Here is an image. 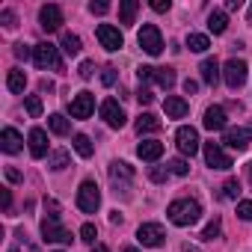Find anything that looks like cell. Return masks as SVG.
Segmentation results:
<instances>
[{
    "label": "cell",
    "instance_id": "ba28073f",
    "mask_svg": "<svg viewBox=\"0 0 252 252\" xmlns=\"http://www.w3.org/2000/svg\"><path fill=\"white\" fill-rule=\"evenodd\" d=\"M137 240H140L143 246L158 249V246H163V243H166V231H163V225H160V222H143V225L137 228Z\"/></svg>",
    "mask_w": 252,
    "mask_h": 252
},
{
    "label": "cell",
    "instance_id": "bcb514c9",
    "mask_svg": "<svg viewBox=\"0 0 252 252\" xmlns=\"http://www.w3.org/2000/svg\"><path fill=\"white\" fill-rule=\"evenodd\" d=\"M0 202H3V211H9L12 208V193L3 187V190H0Z\"/></svg>",
    "mask_w": 252,
    "mask_h": 252
},
{
    "label": "cell",
    "instance_id": "d4e9b609",
    "mask_svg": "<svg viewBox=\"0 0 252 252\" xmlns=\"http://www.w3.org/2000/svg\"><path fill=\"white\" fill-rule=\"evenodd\" d=\"M48 128H51V134H57V137H65V134H71V122H68L65 116L54 113V116H48Z\"/></svg>",
    "mask_w": 252,
    "mask_h": 252
},
{
    "label": "cell",
    "instance_id": "7bdbcfd3",
    "mask_svg": "<svg viewBox=\"0 0 252 252\" xmlns=\"http://www.w3.org/2000/svg\"><path fill=\"white\" fill-rule=\"evenodd\" d=\"M0 21H3V27H15V12H9V9H3V12H0Z\"/></svg>",
    "mask_w": 252,
    "mask_h": 252
},
{
    "label": "cell",
    "instance_id": "816d5d0a",
    "mask_svg": "<svg viewBox=\"0 0 252 252\" xmlns=\"http://www.w3.org/2000/svg\"><path fill=\"white\" fill-rule=\"evenodd\" d=\"M92 252H110V249H107L104 243H95V246H92Z\"/></svg>",
    "mask_w": 252,
    "mask_h": 252
},
{
    "label": "cell",
    "instance_id": "9f6ffc18",
    "mask_svg": "<svg viewBox=\"0 0 252 252\" xmlns=\"http://www.w3.org/2000/svg\"><path fill=\"white\" fill-rule=\"evenodd\" d=\"M249 181H252V163H249Z\"/></svg>",
    "mask_w": 252,
    "mask_h": 252
},
{
    "label": "cell",
    "instance_id": "f907efd6",
    "mask_svg": "<svg viewBox=\"0 0 252 252\" xmlns=\"http://www.w3.org/2000/svg\"><path fill=\"white\" fill-rule=\"evenodd\" d=\"M225 9H228V12H234V9H240V0H228V3H225Z\"/></svg>",
    "mask_w": 252,
    "mask_h": 252
},
{
    "label": "cell",
    "instance_id": "8fae6325",
    "mask_svg": "<svg viewBox=\"0 0 252 252\" xmlns=\"http://www.w3.org/2000/svg\"><path fill=\"white\" fill-rule=\"evenodd\" d=\"M68 113H71V119H89L95 113V95L92 92H77L68 104Z\"/></svg>",
    "mask_w": 252,
    "mask_h": 252
},
{
    "label": "cell",
    "instance_id": "603a6c76",
    "mask_svg": "<svg viewBox=\"0 0 252 252\" xmlns=\"http://www.w3.org/2000/svg\"><path fill=\"white\" fill-rule=\"evenodd\" d=\"M225 27H228V15H225V9H214V12L208 15V30H211L214 36H222Z\"/></svg>",
    "mask_w": 252,
    "mask_h": 252
},
{
    "label": "cell",
    "instance_id": "e575fe53",
    "mask_svg": "<svg viewBox=\"0 0 252 252\" xmlns=\"http://www.w3.org/2000/svg\"><path fill=\"white\" fill-rule=\"evenodd\" d=\"M169 172H172V175H187V172H190V163H187L184 158H175V160L169 163Z\"/></svg>",
    "mask_w": 252,
    "mask_h": 252
},
{
    "label": "cell",
    "instance_id": "44dd1931",
    "mask_svg": "<svg viewBox=\"0 0 252 252\" xmlns=\"http://www.w3.org/2000/svg\"><path fill=\"white\" fill-rule=\"evenodd\" d=\"M137 155L143 158V160H149V163H155L160 155H163V143H158V140H143L140 146H137Z\"/></svg>",
    "mask_w": 252,
    "mask_h": 252
},
{
    "label": "cell",
    "instance_id": "83f0119b",
    "mask_svg": "<svg viewBox=\"0 0 252 252\" xmlns=\"http://www.w3.org/2000/svg\"><path fill=\"white\" fill-rule=\"evenodd\" d=\"M74 152L80 155V158H92V152H95V146H92V140L86 137V134H74Z\"/></svg>",
    "mask_w": 252,
    "mask_h": 252
},
{
    "label": "cell",
    "instance_id": "d6986e66",
    "mask_svg": "<svg viewBox=\"0 0 252 252\" xmlns=\"http://www.w3.org/2000/svg\"><path fill=\"white\" fill-rule=\"evenodd\" d=\"M27 143H30V155H33V158H45V155H51V152H48V134H45L42 128H33L30 137H27Z\"/></svg>",
    "mask_w": 252,
    "mask_h": 252
},
{
    "label": "cell",
    "instance_id": "11a10c76",
    "mask_svg": "<svg viewBox=\"0 0 252 252\" xmlns=\"http://www.w3.org/2000/svg\"><path fill=\"white\" fill-rule=\"evenodd\" d=\"M246 18H249V24H252V6H249V15H246Z\"/></svg>",
    "mask_w": 252,
    "mask_h": 252
},
{
    "label": "cell",
    "instance_id": "681fc988",
    "mask_svg": "<svg viewBox=\"0 0 252 252\" xmlns=\"http://www.w3.org/2000/svg\"><path fill=\"white\" fill-rule=\"evenodd\" d=\"M110 222H113V225H122V214H119V211H113V214H110Z\"/></svg>",
    "mask_w": 252,
    "mask_h": 252
},
{
    "label": "cell",
    "instance_id": "277c9868",
    "mask_svg": "<svg viewBox=\"0 0 252 252\" xmlns=\"http://www.w3.org/2000/svg\"><path fill=\"white\" fill-rule=\"evenodd\" d=\"M137 77H140V83H158L163 89H172L175 80H178L172 68H155V65H140L137 68Z\"/></svg>",
    "mask_w": 252,
    "mask_h": 252
},
{
    "label": "cell",
    "instance_id": "836d02e7",
    "mask_svg": "<svg viewBox=\"0 0 252 252\" xmlns=\"http://www.w3.org/2000/svg\"><path fill=\"white\" fill-rule=\"evenodd\" d=\"M24 107H27V113L36 119V116H42V98L39 95H27L24 98Z\"/></svg>",
    "mask_w": 252,
    "mask_h": 252
},
{
    "label": "cell",
    "instance_id": "d6a6232c",
    "mask_svg": "<svg viewBox=\"0 0 252 252\" xmlns=\"http://www.w3.org/2000/svg\"><path fill=\"white\" fill-rule=\"evenodd\" d=\"M237 193H240V181H237V178H228V181L220 187V196H222V199H237Z\"/></svg>",
    "mask_w": 252,
    "mask_h": 252
},
{
    "label": "cell",
    "instance_id": "f35d334b",
    "mask_svg": "<svg viewBox=\"0 0 252 252\" xmlns=\"http://www.w3.org/2000/svg\"><path fill=\"white\" fill-rule=\"evenodd\" d=\"M89 12H92V15H107V12H110V3H104V0H98V3H95V0H92V3H89Z\"/></svg>",
    "mask_w": 252,
    "mask_h": 252
},
{
    "label": "cell",
    "instance_id": "ee69618b",
    "mask_svg": "<svg viewBox=\"0 0 252 252\" xmlns=\"http://www.w3.org/2000/svg\"><path fill=\"white\" fill-rule=\"evenodd\" d=\"M101 83H104V86H113V83H116V68H104Z\"/></svg>",
    "mask_w": 252,
    "mask_h": 252
},
{
    "label": "cell",
    "instance_id": "4dcf8cb0",
    "mask_svg": "<svg viewBox=\"0 0 252 252\" xmlns=\"http://www.w3.org/2000/svg\"><path fill=\"white\" fill-rule=\"evenodd\" d=\"M63 51H65L68 57H77V54H80V36H74V33H63Z\"/></svg>",
    "mask_w": 252,
    "mask_h": 252
},
{
    "label": "cell",
    "instance_id": "d590c367",
    "mask_svg": "<svg viewBox=\"0 0 252 252\" xmlns=\"http://www.w3.org/2000/svg\"><path fill=\"white\" fill-rule=\"evenodd\" d=\"M95 237H98L95 225H92V222H86V225L80 228V240H83V243H95Z\"/></svg>",
    "mask_w": 252,
    "mask_h": 252
},
{
    "label": "cell",
    "instance_id": "f1b7e54d",
    "mask_svg": "<svg viewBox=\"0 0 252 252\" xmlns=\"http://www.w3.org/2000/svg\"><path fill=\"white\" fill-rule=\"evenodd\" d=\"M48 166H51L54 172H63V169L68 166V152H65V149L51 152V155H48Z\"/></svg>",
    "mask_w": 252,
    "mask_h": 252
},
{
    "label": "cell",
    "instance_id": "60d3db41",
    "mask_svg": "<svg viewBox=\"0 0 252 252\" xmlns=\"http://www.w3.org/2000/svg\"><path fill=\"white\" fill-rule=\"evenodd\" d=\"M137 101H140V104H152V101H155L152 89H149V86H140V89H137Z\"/></svg>",
    "mask_w": 252,
    "mask_h": 252
},
{
    "label": "cell",
    "instance_id": "db71d44e",
    "mask_svg": "<svg viewBox=\"0 0 252 252\" xmlns=\"http://www.w3.org/2000/svg\"><path fill=\"white\" fill-rule=\"evenodd\" d=\"M122 252H137V249H134V246H128V249H122Z\"/></svg>",
    "mask_w": 252,
    "mask_h": 252
},
{
    "label": "cell",
    "instance_id": "ffe728a7",
    "mask_svg": "<svg viewBox=\"0 0 252 252\" xmlns=\"http://www.w3.org/2000/svg\"><path fill=\"white\" fill-rule=\"evenodd\" d=\"M199 71H202V83H208V86H217V83H220V77H222L220 63H217L214 57H208V60L199 65Z\"/></svg>",
    "mask_w": 252,
    "mask_h": 252
},
{
    "label": "cell",
    "instance_id": "2e32d148",
    "mask_svg": "<svg viewBox=\"0 0 252 252\" xmlns=\"http://www.w3.org/2000/svg\"><path fill=\"white\" fill-rule=\"evenodd\" d=\"M101 119L110 125V128H122V125H125V110L119 107V101H113V98H107L104 104H101Z\"/></svg>",
    "mask_w": 252,
    "mask_h": 252
},
{
    "label": "cell",
    "instance_id": "f5cc1de1",
    "mask_svg": "<svg viewBox=\"0 0 252 252\" xmlns=\"http://www.w3.org/2000/svg\"><path fill=\"white\" fill-rule=\"evenodd\" d=\"M184 252H199L196 246H190V243H184Z\"/></svg>",
    "mask_w": 252,
    "mask_h": 252
},
{
    "label": "cell",
    "instance_id": "7a4b0ae2",
    "mask_svg": "<svg viewBox=\"0 0 252 252\" xmlns=\"http://www.w3.org/2000/svg\"><path fill=\"white\" fill-rule=\"evenodd\" d=\"M169 222L172 225H181V228H187V225H196L199 222V217H202V205L196 202V199H175L172 205H169Z\"/></svg>",
    "mask_w": 252,
    "mask_h": 252
},
{
    "label": "cell",
    "instance_id": "9a60e30c",
    "mask_svg": "<svg viewBox=\"0 0 252 252\" xmlns=\"http://www.w3.org/2000/svg\"><path fill=\"white\" fill-rule=\"evenodd\" d=\"M39 24H42L45 33H57V30L63 27V9L54 6V3L42 6V9H39Z\"/></svg>",
    "mask_w": 252,
    "mask_h": 252
},
{
    "label": "cell",
    "instance_id": "9c48e42d",
    "mask_svg": "<svg viewBox=\"0 0 252 252\" xmlns=\"http://www.w3.org/2000/svg\"><path fill=\"white\" fill-rule=\"evenodd\" d=\"M246 63L243 60H228L225 65H222V80H225V86H231V89H240L243 83H246Z\"/></svg>",
    "mask_w": 252,
    "mask_h": 252
},
{
    "label": "cell",
    "instance_id": "e0dca14e",
    "mask_svg": "<svg viewBox=\"0 0 252 252\" xmlns=\"http://www.w3.org/2000/svg\"><path fill=\"white\" fill-rule=\"evenodd\" d=\"M202 125H205L208 131H225V110H222L220 104L208 107V110H205V119H202Z\"/></svg>",
    "mask_w": 252,
    "mask_h": 252
},
{
    "label": "cell",
    "instance_id": "30bf717a",
    "mask_svg": "<svg viewBox=\"0 0 252 252\" xmlns=\"http://www.w3.org/2000/svg\"><path fill=\"white\" fill-rule=\"evenodd\" d=\"M95 33H98L101 48H107V51H122V48H125V36H122L119 27H113V24H98Z\"/></svg>",
    "mask_w": 252,
    "mask_h": 252
},
{
    "label": "cell",
    "instance_id": "484cf974",
    "mask_svg": "<svg viewBox=\"0 0 252 252\" xmlns=\"http://www.w3.org/2000/svg\"><path fill=\"white\" fill-rule=\"evenodd\" d=\"M137 12H140V3H137V0H122V3H119V21H122V24H134Z\"/></svg>",
    "mask_w": 252,
    "mask_h": 252
},
{
    "label": "cell",
    "instance_id": "5bb4252c",
    "mask_svg": "<svg viewBox=\"0 0 252 252\" xmlns=\"http://www.w3.org/2000/svg\"><path fill=\"white\" fill-rule=\"evenodd\" d=\"M110 181H113L119 190H128L131 181H134V166H128L125 160H113V163H110Z\"/></svg>",
    "mask_w": 252,
    "mask_h": 252
},
{
    "label": "cell",
    "instance_id": "8d00e7d4",
    "mask_svg": "<svg viewBox=\"0 0 252 252\" xmlns=\"http://www.w3.org/2000/svg\"><path fill=\"white\" fill-rule=\"evenodd\" d=\"M237 217H240V220H246V222L252 220V202H249V199L237 202Z\"/></svg>",
    "mask_w": 252,
    "mask_h": 252
},
{
    "label": "cell",
    "instance_id": "1f68e13d",
    "mask_svg": "<svg viewBox=\"0 0 252 252\" xmlns=\"http://www.w3.org/2000/svg\"><path fill=\"white\" fill-rule=\"evenodd\" d=\"M222 234V220L220 217H214L208 225H205V231H202V240H217Z\"/></svg>",
    "mask_w": 252,
    "mask_h": 252
},
{
    "label": "cell",
    "instance_id": "8992f818",
    "mask_svg": "<svg viewBox=\"0 0 252 252\" xmlns=\"http://www.w3.org/2000/svg\"><path fill=\"white\" fill-rule=\"evenodd\" d=\"M137 42H140V48H143L149 57H160V51H163V36H160V30H158L155 24H143Z\"/></svg>",
    "mask_w": 252,
    "mask_h": 252
},
{
    "label": "cell",
    "instance_id": "b9f144b4",
    "mask_svg": "<svg viewBox=\"0 0 252 252\" xmlns=\"http://www.w3.org/2000/svg\"><path fill=\"white\" fill-rule=\"evenodd\" d=\"M15 57L27 63V60H33V48H27V45H15Z\"/></svg>",
    "mask_w": 252,
    "mask_h": 252
},
{
    "label": "cell",
    "instance_id": "ac0fdd59",
    "mask_svg": "<svg viewBox=\"0 0 252 252\" xmlns=\"http://www.w3.org/2000/svg\"><path fill=\"white\" fill-rule=\"evenodd\" d=\"M21 134L15 131V128H3V131H0V149H3L6 155H18L21 152Z\"/></svg>",
    "mask_w": 252,
    "mask_h": 252
},
{
    "label": "cell",
    "instance_id": "4316f807",
    "mask_svg": "<svg viewBox=\"0 0 252 252\" xmlns=\"http://www.w3.org/2000/svg\"><path fill=\"white\" fill-rule=\"evenodd\" d=\"M6 86H9V92H24V86H27V74H24L21 68H9V74H6Z\"/></svg>",
    "mask_w": 252,
    "mask_h": 252
},
{
    "label": "cell",
    "instance_id": "7dc6e473",
    "mask_svg": "<svg viewBox=\"0 0 252 252\" xmlns=\"http://www.w3.org/2000/svg\"><path fill=\"white\" fill-rule=\"evenodd\" d=\"M196 89H199V83H196V80H190V77H187V80H184V92H187V95H193V92H196Z\"/></svg>",
    "mask_w": 252,
    "mask_h": 252
},
{
    "label": "cell",
    "instance_id": "52a82bcc",
    "mask_svg": "<svg viewBox=\"0 0 252 252\" xmlns=\"http://www.w3.org/2000/svg\"><path fill=\"white\" fill-rule=\"evenodd\" d=\"M252 143V125H243V128H225L222 131V146H228L231 152H243Z\"/></svg>",
    "mask_w": 252,
    "mask_h": 252
},
{
    "label": "cell",
    "instance_id": "6da1fadb",
    "mask_svg": "<svg viewBox=\"0 0 252 252\" xmlns=\"http://www.w3.org/2000/svg\"><path fill=\"white\" fill-rule=\"evenodd\" d=\"M45 208H48L51 214L42 220V237H45L48 243H71V231L63 228V222H60V205H57L54 199H48Z\"/></svg>",
    "mask_w": 252,
    "mask_h": 252
},
{
    "label": "cell",
    "instance_id": "cb8c5ba5",
    "mask_svg": "<svg viewBox=\"0 0 252 252\" xmlns=\"http://www.w3.org/2000/svg\"><path fill=\"white\" fill-rule=\"evenodd\" d=\"M163 107H166V116H169V119H184V116H187V110H190V107H187V101H184V98H178V95H169Z\"/></svg>",
    "mask_w": 252,
    "mask_h": 252
},
{
    "label": "cell",
    "instance_id": "3957f363",
    "mask_svg": "<svg viewBox=\"0 0 252 252\" xmlns=\"http://www.w3.org/2000/svg\"><path fill=\"white\" fill-rule=\"evenodd\" d=\"M33 63L39 68H51V71H63V57H60V48L51 45V42H39L33 48Z\"/></svg>",
    "mask_w": 252,
    "mask_h": 252
},
{
    "label": "cell",
    "instance_id": "7c38bea8",
    "mask_svg": "<svg viewBox=\"0 0 252 252\" xmlns=\"http://www.w3.org/2000/svg\"><path fill=\"white\" fill-rule=\"evenodd\" d=\"M175 143H178V152L181 155H187V158H193L196 152H199V131L196 128H178L175 131Z\"/></svg>",
    "mask_w": 252,
    "mask_h": 252
},
{
    "label": "cell",
    "instance_id": "4fadbf2b",
    "mask_svg": "<svg viewBox=\"0 0 252 252\" xmlns=\"http://www.w3.org/2000/svg\"><path fill=\"white\" fill-rule=\"evenodd\" d=\"M205 163L211 169H231V158L220 143H205Z\"/></svg>",
    "mask_w": 252,
    "mask_h": 252
},
{
    "label": "cell",
    "instance_id": "7402d4cb",
    "mask_svg": "<svg viewBox=\"0 0 252 252\" xmlns=\"http://www.w3.org/2000/svg\"><path fill=\"white\" fill-rule=\"evenodd\" d=\"M134 128H137V134H140V137H143V134H158V131H160V119H158V116H152V113H143V116L137 119Z\"/></svg>",
    "mask_w": 252,
    "mask_h": 252
},
{
    "label": "cell",
    "instance_id": "5b68a950",
    "mask_svg": "<svg viewBox=\"0 0 252 252\" xmlns=\"http://www.w3.org/2000/svg\"><path fill=\"white\" fill-rule=\"evenodd\" d=\"M77 208L83 214H95L101 208V190H98V184L92 178H86L80 184V190H77Z\"/></svg>",
    "mask_w": 252,
    "mask_h": 252
},
{
    "label": "cell",
    "instance_id": "f6af8a7d",
    "mask_svg": "<svg viewBox=\"0 0 252 252\" xmlns=\"http://www.w3.org/2000/svg\"><path fill=\"white\" fill-rule=\"evenodd\" d=\"M169 6H172L169 0H152V9L155 12H169Z\"/></svg>",
    "mask_w": 252,
    "mask_h": 252
},
{
    "label": "cell",
    "instance_id": "ab89813d",
    "mask_svg": "<svg viewBox=\"0 0 252 252\" xmlns=\"http://www.w3.org/2000/svg\"><path fill=\"white\" fill-rule=\"evenodd\" d=\"M92 74H95V63H92V60H83V63H80V77L89 80Z\"/></svg>",
    "mask_w": 252,
    "mask_h": 252
},
{
    "label": "cell",
    "instance_id": "74e56055",
    "mask_svg": "<svg viewBox=\"0 0 252 252\" xmlns=\"http://www.w3.org/2000/svg\"><path fill=\"white\" fill-rule=\"evenodd\" d=\"M166 175H169V169H163V166H152V169H149V178H152V181H158V184H163V181H166Z\"/></svg>",
    "mask_w": 252,
    "mask_h": 252
},
{
    "label": "cell",
    "instance_id": "c3c4849f",
    "mask_svg": "<svg viewBox=\"0 0 252 252\" xmlns=\"http://www.w3.org/2000/svg\"><path fill=\"white\" fill-rule=\"evenodd\" d=\"M6 178H9V181H21V172H18L15 166H6Z\"/></svg>",
    "mask_w": 252,
    "mask_h": 252
},
{
    "label": "cell",
    "instance_id": "f546056e",
    "mask_svg": "<svg viewBox=\"0 0 252 252\" xmlns=\"http://www.w3.org/2000/svg\"><path fill=\"white\" fill-rule=\"evenodd\" d=\"M187 48H190L193 54H205V51L211 48V42H208V36H202V33H190V36H187Z\"/></svg>",
    "mask_w": 252,
    "mask_h": 252
}]
</instances>
